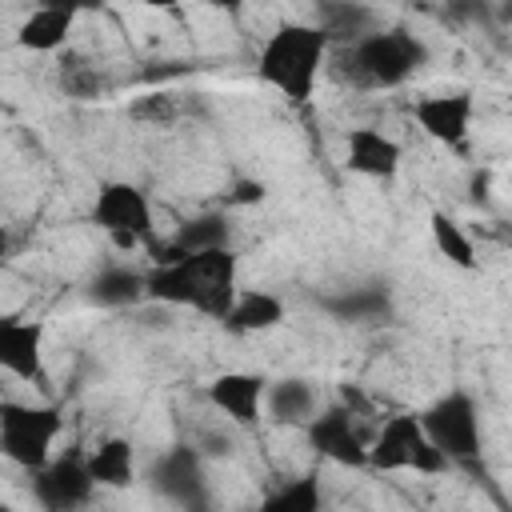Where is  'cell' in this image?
Listing matches in <instances>:
<instances>
[{"instance_id":"obj_1","label":"cell","mask_w":512,"mask_h":512,"mask_svg":"<svg viewBox=\"0 0 512 512\" xmlns=\"http://www.w3.org/2000/svg\"><path fill=\"white\" fill-rule=\"evenodd\" d=\"M236 276H240V260L232 248L192 252V256L148 268V300L192 308V312L224 324L240 296Z\"/></svg>"},{"instance_id":"obj_2","label":"cell","mask_w":512,"mask_h":512,"mask_svg":"<svg viewBox=\"0 0 512 512\" xmlns=\"http://www.w3.org/2000/svg\"><path fill=\"white\" fill-rule=\"evenodd\" d=\"M428 64V44L408 28H376L352 44L332 48L328 76L352 92H388L408 84Z\"/></svg>"},{"instance_id":"obj_3","label":"cell","mask_w":512,"mask_h":512,"mask_svg":"<svg viewBox=\"0 0 512 512\" xmlns=\"http://www.w3.org/2000/svg\"><path fill=\"white\" fill-rule=\"evenodd\" d=\"M328 56H332L328 32L320 24L292 20V24H280L264 40V48L256 56V76H260V84L276 88L284 100L304 104L316 92V80L328 68Z\"/></svg>"},{"instance_id":"obj_4","label":"cell","mask_w":512,"mask_h":512,"mask_svg":"<svg viewBox=\"0 0 512 512\" xmlns=\"http://www.w3.org/2000/svg\"><path fill=\"white\" fill-rule=\"evenodd\" d=\"M64 428V412L52 404H0V452L20 464L24 472H36L52 460V444Z\"/></svg>"},{"instance_id":"obj_5","label":"cell","mask_w":512,"mask_h":512,"mask_svg":"<svg viewBox=\"0 0 512 512\" xmlns=\"http://www.w3.org/2000/svg\"><path fill=\"white\" fill-rule=\"evenodd\" d=\"M92 224L100 232H108L116 240V248H156V220H152V204L144 196V188H136L132 180H104L96 188L92 200Z\"/></svg>"},{"instance_id":"obj_6","label":"cell","mask_w":512,"mask_h":512,"mask_svg":"<svg viewBox=\"0 0 512 512\" xmlns=\"http://www.w3.org/2000/svg\"><path fill=\"white\" fill-rule=\"evenodd\" d=\"M368 468H376V472H424V476H436V472H448V460L428 440L420 416L416 412H400V416H388L384 428L372 436Z\"/></svg>"},{"instance_id":"obj_7","label":"cell","mask_w":512,"mask_h":512,"mask_svg":"<svg viewBox=\"0 0 512 512\" xmlns=\"http://www.w3.org/2000/svg\"><path fill=\"white\" fill-rule=\"evenodd\" d=\"M420 424H424L428 440L444 452L448 464H476L480 460V444H484L480 408L464 388H452V392L436 396L420 412Z\"/></svg>"},{"instance_id":"obj_8","label":"cell","mask_w":512,"mask_h":512,"mask_svg":"<svg viewBox=\"0 0 512 512\" xmlns=\"http://www.w3.org/2000/svg\"><path fill=\"white\" fill-rule=\"evenodd\" d=\"M28 476H32V500L44 512H80L96 492V480H92L84 452L52 456L44 468H36Z\"/></svg>"},{"instance_id":"obj_9","label":"cell","mask_w":512,"mask_h":512,"mask_svg":"<svg viewBox=\"0 0 512 512\" xmlns=\"http://www.w3.org/2000/svg\"><path fill=\"white\" fill-rule=\"evenodd\" d=\"M352 416H356V412H352L348 404H328V408H320V412L308 420V428H304L308 448H312L316 456L340 464V468H368V448H372V440L360 432V424H356Z\"/></svg>"},{"instance_id":"obj_10","label":"cell","mask_w":512,"mask_h":512,"mask_svg":"<svg viewBox=\"0 0 512 512\" xmlns=\"http://www.w3.org/2000/svg\"><path fill=\"white\" fill-rule=\"evenodd\" d=\"M268 380L260 372H220L208 380V404L236 428H256L264 416Z\"/></svg>"},{"instance_id":"obj_11","label":"cell","mask_w":512,"mask_h":512,"mask_svg":"<svg viewBox=\"0 0 512 512\" xmlns=\"http://www.w3.org/2000/svg\"><path fill=\"white\" fill-rule=\"evenodd\" d=\"M472 92H436V96H424L416 100L412 116L420 124L424 136H432L436 144H448V148H460L472 132Z\"/></svg>"},{"instance_id":"obj_12","label":"cell","mask_w":512,"mask_h":512,"mask_svg":"<svg viewBox=\"0 0 512 512\" xmlns=\"http://www.w3.org/2000/svg\"><path fill=\"white\" fill-rule=\"evenodd\" d=\"M212 248H232V224H228L224 212L188 216L168 240H160L152 248V260L168 264V260H180V256H192V252H212Z\"/></svg>"},{"instance_id":"obj_13","label":"cell","mask_w":512,"mask_h":512,"mask_svg":"<svg viewBox=\"0 0 512 512\" xmlns=\"http://www.w3.org/2000/svg\"><path fill=\"white\" fill-rule=\"evenodd\" d=\"M0 368L16 380H44V324L4 320L0 324Z\"/></svg>"},{"instance_id":"obj_14","label":"cell","mask_w":512,"mask_h":512,"mask_svg":"<svg viewBox=\"0 0 512 512\" xmlns=\"http://www.w3.org/2000/svg\"><path fill=\"white\" fill-rule=\"evenodd\" d=\"M344 148H348V168L360 176H372V180H392L404 160V152L392 136H384L380 128H364V124L348 128Z\"/></svg>"},{"instance_id":"obj_15","label":"cell","mask_w":512,"mask_h":512,"mask_svg":"<svg viewBox=\"0 0 512 512\" xmlns=\"http://www.w3.org/2000/svg\"><path fill=\"white\" fill-rule=\"evenodd\" d=\"M76 20H80V8L76 4H40V8H32L24 16L16 40L28 52H60L68 44Z\"/></svg>"},{"instance_id":"obj_16","label":"cell","mask_w":512,"mask_h":512,"mask_svg":"<svg viewBox=\"0 0 512 512\" xmlns=\"http://www.w3.org/2000/svg\"><path fill=\"white\" fill-rule=\"evenodd\" d=\"M88 296L100 308H128L148 296V272L128 268V264H108L88 280Z\"/></svg>"},{"instance_id":"obj_17","label":"cell","mask_w":512,"mask_h":512,"mask_svg":"<svg viewBox=\"0 0 512 512\" xmlns=\"http://www.w3.org/2000/svg\"><path fill=\"white\" fill-rule=\"evenodd\" d=\"M280 320H284V300L272 296V292L252 288V292H240V296H236V304H232L224 328L236 332V336H252V332H268V328H276Z\"/></svg>"},{"instance_id":"obj_18","label":"cell","mask_w":512,"mask_h":512,"mask_svg":"<svg viewBox=\"0 0 512 512\" xmlns=\"http://www.w3.org/2000/svg\"><path fill=\"white\" fill-rule=\"evenodd\" d=\"M88 468L96 488H128L136 480V448L124 436H108L100 448L88 452Z\"/></svg>"},{"instance_id":"obj_19","label":"cell","mask_w":512,"mask_h":512,"mask_svg":"<svg viewBox=\"0 0 512 512\" xmlns=\"http://www.w3.org/2000/svg\"><path fill=\"white\" fill-rule=\"evenodd\" d=\"M264 408H268L272 420H280V424H300V428H308V420L320 412V408H316V392H312V384H308V380H296V376L268 384V400H264Z\"/></svg>"},{"instance_id":"obj_20","label":"cell","mask_w":512,"mask_h":512,"mask_svg":"<svg viewBox=\"0 0 512 512\" xmlns=\"http://www.w3.org/2000/svg\"><path fill=\"white\" fill-rule=\"evenodd\" d=\"M256 512H324V488L316 472H304L296 480L276 484L272 492H264V500L256 504Z\"/></svg>"},{"instance_id":"obj_21","label":"cell","mask_w":512,"mask_h":512,"mask_svg":"<svg viewBox=\"0 0 512 512\" xmlns=\"http://www.w3.org/2000/svg\"><path fill=\"white\" fill-rule=\"evenodd\" d=\"M156 488L160 492H168V496H176V500H196L200 496V488H204V476H200V460H196V452H188V448H176V452H168L160 464H156Z\"/></svg>"},{"instance_id":"obj_22","label":"cell","mask_w":512,"mask_h":512,"mask_svg":"<svg viewBox=\"0 0 512 512\" xmlns=\"http://www.w3.org/2000/svg\"><path fill=\"white\" fill-rule=\"evenodd\" d=\"M316 24L328 32L332 48L352 44V40L376 32V28H372V12H368V8H356V4H320V8H316Z\"/></svg>"},{"instance_id":"obj_23","label":"cell","mask_w":512,"mask_h":512,"mask_svg":"<svg viewBox=\"0 0 512 512\" xmlns=\"http://www.w3.org/2000/svg\"><path fill=\"white\" fill-rule=\"evenodd\" d=\"M428 228H432V244H436V252L440 256H448L456 268H476V248H472V240H468V232L448 216V212H432V220H428Z\"/></svg>"},{"instance_id":"obj_24","label":"cell","mask_w":512,"mask_h":512,"mask_svg":"<svg viewBox=\"0 0 512 512\" xmlns=\"http://www.w3.org/2000/svg\"><path fill=\"white\" fill-rule=\"evenodd\" d=\"M60 88H64V96H72V100H92V96H100V92L108 88V80H104L100 68L88 64L80 52H64V60H60Z\"/></svg>"},{"instance_id":"obj_25","label":"cell","mask_w":512,"mask_h":512,"mask_svg":"<svg viewBox=\"0 0 512 512\" xmlns=\"http://www.w3.org/2000/svg\"><path fill=\"white\" fill-rule=\"evenodd\" d=\"M128 116L140 120V124H172V120H180V104L168 92H152V96L132 100L128 104Z\"/></svg>"},{"instance_id":"obj_26","label":"cell","mask_w":512,"mask_h":512,"mask_svg":"<svg viewBox=\"0 0 512 512\" xmlns=\"http://www.w3.org/2000/svg\"><path fill=\"white\" fill-rule=\"evenodd\" d=\"M264 192H268V188H264L260 180H236L232 192H228V204H260Z\"/></svg>"}]
</instances>
